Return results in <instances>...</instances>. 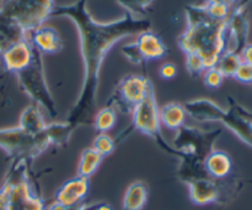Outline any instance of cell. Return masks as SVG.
Segmentation results:
<instances>
[{
	"mask_svg": "<svg viewBox=\"0 0 252 210\" xmlns=\"http://www.w3.org/2000/svg\"><path fill=\"white\" fill-rule=\"evenodd\" d=\"M55 16L69 18L76 24L81 38V52L84 66L81 93L72 107L67 122L74 127L91 124L96 105L101 64L108 51L121 38L149 31L151 29V23L146 19L132 18L129 13L111 23H98L89 14L87 0H77L71 5H56L51 18Z\"/></svg>",
	"mask_w": 252,
	"mask_h": 210,
	"instance_id": "1",
	"label": "cell"
},
{
	"mask_svg": "<svg viewBox=\"0 0 252 210\" xmlns=\"http://www.w3.org/2000/svg\"><path fill=\"white\" fill-rule=\"evenodd\" d=\"M184 11L187 29L178 38L179 47L184 54L199 55L207 69L215 67L229 50L227 20L213 19L205 5H187Z\"/></svg>",
	"mask_w": 252,
	"mask_h": 210,
	"instance_id": "2",
	"label": "cell"
},
{
	"mask_svg": "<svg viewBox=\"0 0 252 210\" xmlns=\"http://www.w3.org/2000/svg\"><path fill=\"white\" fill-rule=\"evenodd\" d=\"M55 6V0H0V16L29 35L51 18Z\"/></svg>",
	"mask_w": 252,
	"mask_h": 210,
	"instance_id": "3",
	"label": "cell"
},
{
	"mask_svg": "<svg viewBox=\"0 0 252 210\" xmlns=\"http://www.w3.org/2000/svg\"><path fill=\"white\" fill-rule=\"evenodd\" d=\"M23 162L25 161L16 160V167L11 170L3 188L0 189L3 195V210H45V203L33 194L25 177Z\"/></svg>",
	"mask_w": 252,
	"mask_h": 210,
	"instance_id": "4",
	"label": "cell"
},
{
	"mask_svg": "<svg viewBox=\"0 0 252 210\" xmlns=\"http://www.w3.org/2000/svg\"><path fill=\"white\" fill-rule=\"evenodd\" d=\"M50 145L46 129L37 135L29 134L19 126L0 129V147L15 160H33Z\"/></svg>",
	"mask_w": 252,
	"mask_h": 210,
	"instance_id": "5",
	"label": "cell"
},
{
	"mask_svg": "<svg viewBox=\"0 0 252 210\" xmlns=\"http://www.w3.org/2000/svg\"><path fill=\"white\" fill-rule=\"evenodd\" d=\"M23 90L36 103L41 104L52 118L57 115V108L53 96L48 89L43 71L42 54L33 47L32 62L25 69L16 73Z\"/></svg>",
	"mask_w": 252,
	"mask_h": 210,
	"instance_id": "6",
	"label": "cell"
},
{
	"mask_svg": "<svg viewBox=\"0 0 252 210\" xmlns=\"http://www.w3.org/2000/svg\"><path fill=\"white\" fill-rule=\"evenodd\" d=\"M132 124L130 129L137 130L142 134L151 136L158 142L159 146L169 153L176 154L173 147L169 146L163 140L161 134V121H159V109L156 101V94L152 87L144 100L139 103L132 110Z\"/></svg>",
	"mask_w": 252,
	"mask_h": 210,
	"instance_id": "7",
	"label": "cell"
},
{
	"mask_svg": "<svg viewBox=\"0 0 252 210\" xmlns=\"http://www.w3.org/2000/svg\"><path fill=\"white\" fill-rule=\"evenodd\" d=\"M221 134V130L214 131H202L197 127H189L183 125L177 130V136L174 137L173 150L176 156L179 158L183 156H193L204 161L208 154L213 151L214 142Z\"/></svg>",
	"mask_w": 252,
	"mask_h": 210,
	"instance_id": "8",
	"label": "cell"
},
{
	"mask_svg": "<svg viewBox=\"0 0 252 210\" xmlns=\"http://www.w3.org/2000/svg\"><path fill=\"white\" fill-rule=\"evenodd\" d=\"M152 87L154 86L147 77L135 74L125 77L114 89L109 105H114L124 113H132L134 108L144 100Z\"/></svg>",
	"mask_w": 252,
	"mask_h": 210,
	"instance_id": "9",
	"label": "cell"
},
{
	"mask_svg": "<svg viewBox=\"0 0 252 210\" xmlns=\"http://www.w3.org/2000/svg\"><path fill=\"white\" fill-rule=\"evenodd\" d=\"M227 101L229 109H224L219 122L226 126L240 141L252 149V113L242 108L230 96Z\"/></svg>",
	"mask_w": 252,
	"mask_h": 210,
	"instance_id": "10",
	"label": "cell"
},
{
	"mask_svg": "<svg viewBox=\"0 0 252 210\" xmlns=\"http://www.w3.org/2000/svg\"><path fill=\"white\" fill-rule=\"evenodd\" d=\"M250 1L251 0H239L227 18V37L229 43L230 41L234 43L229 51L237 55L241 54V51L249 45L250 20L246 8Z\"/></svg>",
	"mask_w": 252,
	"mask_h": 210,
	"instance_id": "11",
	"label": "cell"
},
{
	"mask_svg": "<svg viewBox=\"0 0 252 210\" xmlns=\"http://www.w3.org/2000/svg\"><path fill=\"white\" fill-rule=\"evenodd\" d=\"M33 46L29 40L10 46L1 54L4 68L11 73H19L32 62Z\"/></svg>",
	"mask_w": 252,
	"mask_h": 210,
	"instance_id": "12",
	"label": "cell"
},
{
	"mask_svg": "<svg viewBox=\"0 0 252 210\" xmlns=\"http://www.w3.org/2000/svg\"><path fill=\"white\" fill-rule=\"evenodd\" d=\"M89 192V180L77 176L67 180L56 193V202L66 208H73L82 204Z\"/></svg>",
	"mask_w": 252,
	"mask_h": 210,
	"instance_id": "13",
	"label": "cell"
},
{
	"mask_svg": "<svg viewBox=\"0 0 252 210\" xmlns=\"http://www.w3.org/2000/svg\"><path fill=\"white\" fill-rule=\"evenodd\" d=\"M189 188V198L197 205H208L217 203L221 197L219 183L209 177L199 178L187 183Z\"/></svg>",
	"mask_w": 252,
	"mask_h": 210,
	"instance_id": "14",
	"label": "cell"
},
{
	"mask_svg": "<svg viewBox=\"0 0 252 210\" xmlns=\"http://www.w3.org/2000/svg\"><path fill=\"white\" fill-rule=\"evenodd\" d=\"M183 108L189 117H192L197 121L203 122L219 121L220 117L224 112V109L217 103L204 98L187 101Z\"/></svg>",
	"mask_w": 252,
	"mask_h": 210,
	"instance_id": "15",
	"label": "cell"
},
{
	"mask_svg": "<svg viewBox=\"0 0 252 210\" xmlns=\"http://www.w3.org/2000/svg\"><path fill=\"white\" fill-rule=\"evenodd\" d=\"M29 41L42 55L57 54L63 47L62 40L57 31L53 28L45 25L29 33Z\"/></svg>",
	"mask_w": 252,
	"mask_h": 210,
	"instance_id": "16",
	"label": "cell"
},
{
	"mask_svg": "<svg viewBox=\"0 0 252 210\" xmlns=\"http://www.w3.org/2000/svg\"><path fill=\"white\" fill-rule=\"evenodd\" d=\"M135 45H136L144 62L159 60L167 55V47L162 38L150 30L139 33L137 40L135 41Z\"/></svg>",
	"mask_w": 252,
	"mask_h": 210,
	"instance_id": "17",
	"label": "cell"
},
{
	"mask_svg": "<svg viewBox=\"0 0 252 210\" xmlns=\"http://www.w3.org/2000/svg\"><path fill=\"white\" fill-rule=\"evenodd\" d=\"M205 172L213 180H224L231 173V157L224 151L213 150L204 160Z\"/></svg>",
	"mask_w": 252,
	"mask_h": 210,
	"instance_id": "18",
	"label": "cell"
},
{
	"mask_svg": "<svg viewBox=\"0 0 252 210\" xmlns=\"http://www.w3.org/2000/svg\"><path fill=\"white\" fill-rule=\"evenodd\" d=\"M29 40V35L11 21L0 16V55L10 46Z\"/></svg>",
	"mask_w": 252,
	"mask_h": 210,
	"instance_id": "19",
	"label": "cell"
},
{
	"mask_svg": "<svg viewBox=\"0 0 252 210\" xmlns=\"http://www.w3.org/2000/svg\"><path fill=\"white\" fill-rule=\"evenodd\" d=\"M147 197L149 190L145 183H131L124 194L123 210H142L147 203Z\"/></svg>",
	"mask_w": 252,
	"mask_h": 210,
	"instance_id": "20",
	"label": "cell"
},
{
	"mask_svg": "<svg viewBox=\"0 0 252 210\" xmlns=\"http://www.w3.org/2000/svg\"><path fill=\"white\" fill-rule=\"evenodd\" d=\"M187 113L183 105L178 103H168L159 109L161 125L169 130H179L186 122Z\"/></svg>",
	"mask_w": 252,
	"mask_h": 210,
	"instance_id": "21",
	"label": "cell"
},
{
	"mask_svg": "<svg viewBox=\"0 0 252 210\" xmlns=\"http://www.w3.org/2000/svg\"><path fill=\"white\" fill-rule=\"evenodd\" d=\"M19 127L32 135L40 134L46 129L45 120L36 105H30L21 113Z\"/></svg>",
	"mask_w": 252,
	"mask_h": 210,
	"instance_id": "22",
	"label": "cell"
},
{
	"mask_svg": "<svg viewBox=\"0 0 252 210\" xmlns=\"http://www.w3.org/2000/svg\"><path fill=\"white\" fill-rule=\"evenodd\" d=\"M103 161V156L99 154L93 147L86 149L81 154V160L78 163V176L83 178L92 177L95 173Z\"/></svg>",
	"mask_w": 252,
	"mask_h": 210,
	"instance_id": "23",
	"label": "cell"
},
{
	"mask_svg": "<svg viewBox=\"0 0 252 210\" xmlns=\"http://www.w3.org/2000/svg\"><path fill=\"white\" fill-rule=\"evenodd\" d=\"M74 129L76 127L72 126L69 122H60V124L55 122V124L46 125V134L50 139L51 145L63 146V145L68 144Z\"/></svg>",
	"mask_w": 252,
	"mask_h": 210,
	"instance_id": "24",
	"label": "cell"
},
{
	"mask_svg": "<svg viewBox=\"0 0 252 210\" xmlns=\"http://www.w3.org/2000/svg\"><path fill=\"white\" fill-rule=\"evenodd\" d=\"M241 57L240 55L235 54L232 51H225L224 54L220 56L219 61L217 63V68L221 72L222 76L226 78V77H231L234 78L235 73H236L237 68L241 64Z\"/></svg>",
	"mask_w": 252,
	"mask_h": 210,
	"instance_id": "25",
	"label": "cell"
},
{
	"mask_svg": "<svg viewBox=\"0 0 252 210\" xmlns=\"http://www.w3.org/2000/svg\"><path fill=\"white\" fill-rule=\"evenodd\" d=\"M94 125L100 134H106L116 124V112L114 108L105 107L94 115Z\"/></svg>",
	"mask_w": 252,
	"mask_h": 210,
	"instance_id": "26",
	"label": "cell"
},
{
	"mask_svg": "<svg viewBox=\"0 0 252 210\" xmlns=\"http://www.w3.org/2000/svg\"><path fill=\"white\" fill-rule=\"evenodd\" d=\"M120 6H123L129 13L132 18L139 19L137 16H141L146 14L149 6L154 3L155 0H115Z\"/></svg>",
	"mask_w": 252,
	"mask_h": 210,
	"instance_id": "27",
	"label": "cell"
},
{
	"mask_svg": "<svg viewBox=\"0 0 252 210\" xmlns=\"http://www.w3.org/2000/svg\"><path fill=\"white\" fill-rule=\"evenodd\" d=\"M93 149L103 157L109 156L115 150V141L106 134H99L94 139Z\"/></svg>",
	"mask_w": 252,
	"mask_h": 210,
	"instance_id": "28",
	"label": "cell"
},
{
	"mask_svg": "<svg viewBox=\"0 0 252 210\" xmlns=\"http://www.w3.org/2000/svg\"><path fill=\"white\" fill-rule=\"evenodd\" d=\"M186 67L192 77L200 76L207 69L203 59L197 54H186Z\"/></svg>",
	"mask_w": 252,
	"mask_h": 210,
	"instance_id": "29",
	"label": "cell"
},
{
	"mask_svg": "<svg viewBox=\"0 0 252 210\" xmlns=\"http://www.w3.org/2000/svg\"><path fill=\"white\" fill-rule=\"evenodd\" d=\"M225 77L222 76L221 72L217 68V67H212V68L205 69L204 72V84L208 88L217 89L224 82Z\"/></svg>",
	"mask_w": 252,
	"mask_h": 210,
	"instance_id": "30",
	"label": "cell"
},
{
	"mask_svg": "<svg viewBox=\"0 0 252 210\" xmlns=\"http://www.w3.org/2000/svg\"><path fill=\"white\" fill-rule=\"evenodd\" d=\"M207 8L208 14L212 16L215 20H227L230 13H231V8L229 6L221 5V4H204Z\"/></svg>",
	"mask_w": 252,
	"mask_h": 210,
	"instance_id": "31",
	"label": "cell"
},
{
	"mask_svg": "<svg viewBox=\"0 0 252 210\" xmlns=\"http://www.w3.org/2000/svg\"><path fill=\"white\" fill-rule=\"evenodd\" d=\"M121 52H123L124 56L129 60L131 63H134V64H144L145 63L144 60H142V57H141V55H140L139 50H137L136 45H135V42L123 46V48H121Z\"/></svg>",
	"mask_w": 252,
	"mask_h": 210,
	"instance_id": "32",
	"label": "cell"
},
{
	"mask_svg": "<svg viewBox=\"0 0 252 210\" xmlns=\"http://www.w3.org/2000/svg\"><path fill=\"white\" fill-rule=\"evenodd\" d=\"M234 78L236 81L241 82L245 84H252V66L249 63L241 62V64L237 68L236 73H235Z\"/></svg>",
	"mask_w": 252,
	"mask_h": 210,
	"instance_id": "33",
	"label": "cell"
},
{
	"mask_svg": "<svg viewBox=\"0 0 252 210\" xmlns=\"http://www.w3.org/2000/svg\"><path fill=\"white\" fill-rule=\"evenodd\" d=\"M159 74L163 79H172L177 74V67L173 63H164L159 68Z\"/></svg>",
	"mask_w": 252,
	"mask_h": 210,
	"instance_id": "34",
	"label": "cell"
},
{
	"mask_svg": "<svg viewBox=\"0 0 252 210\" xmlns=\"http://www.w3.org/2000/svg\"><path fill=\"white\" fill-rule=\"evenodd\" d=\"M240 57H241L242 62H245V63H249L252 66V43H249V45H247L246 47L241 51Z\"/></svg>",
	"mask_w": 252,
	"mask_h": 210,
	"instance_id": "35",
	"label": "cell"
},
{
	"mask_svg": "<svg viewBox=\"0 0 252 210\" xmlns=\"http://www.w3.org/2000/svg\"><path fill=\"white\" fill-rule=\"evenodd\" d=\"M239 0H205L207 4H221V5L229 6V8H234L237 4Z\"/></svg>",
	"mask_w": 252,
	"mask_h": 210,
	"instance_id": "36",
	"label": "cell"
},
{
	"mask_svg": "<svg viewBox=\"0 0 252 210\" xmlns=\"http://www.w3.org/2000/svg\"><path fill=\"white\" fill-rule=\"evenodd\" d=\"M96 204H79L73 208H64L63 210H95Z\"/></svg>",
	"mask_w": 252,
	"mask_h": 210,
	"instance_id": "37",
	"label": "cell"
},
{
	"mask_svg": "<svg viewBox=\"0 0 252 210\" xmlns=\"http://www.w3.org/2000/svg\"><path fill=\"white\" fill-rule=\"evenodd\" d=\"M95 210H113V208L109 204H105V203H98L95 207Z\"/></svg>",
	"mask_w": 252,
	"mask_h": 210,
	"instance_id": "38",
	"label": "cell"
},
{
	"mask_svg": "<svg viewBox=\"0 0 252 210\" xmlns=\"http://www.w3.org/2000/svg\"><path fill=\"white\" fill-rule=\"evenodd\" d=\"M4 208V203H3V195L0 193V210H3Z\"/></svg>",
	"mask_w": 252,
	"mask_h": 210,
	"instance_id": "39",
	"label": "cell"
}]
</instances>
